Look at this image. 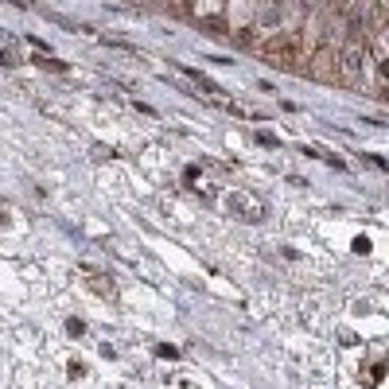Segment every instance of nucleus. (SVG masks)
<instances>
[{
    "mask_svg": "<svg viewBox=\"0 0 389 389\" xmlns=\"http://www.w3.org/2000/svg\"><path fill=\"white\" fill-rule=\"evenodd\" d=\"M257 55H265L273 67H280V70H304L308 74V47H304V39H300V32H280V35H273V39H265V43L257 47Z\"/></svg>",
    "mask_w": 389,
    "mask_h": 389,
    "instance_id": "f257e3e1",
    "label": "nucleus"
},
{
    "mask_svg": "<svg viewBox=\"0 0 389 389\" xmlns=\"http://www.w3.org/2000/svg\"><path fill=\"white\" fill-rule=\"evenodd\" d=\"M187 20L206 35H230V0H187Z\"/></svg>",
    "mask_w": 389,
    "mask_h": 389,
    "instance_id": "f03ea898",
    "label": "nucleus"
},
{
    "mask_svg": "<svg viewBox=\"0 0 389 389\" xmlns=\"http://www.w3.org/2000/svg\"><path fill=\"white\" fill-rule=\"evenodd\" d=\"M222 206L237 222H265V202L257 199V195H249L245 187H230L222 195Z\"/></svg>",
    "mask_w": 389,
    "mask_h": 389,
    "instance_id": "7ed1b4c3",
    "label": "nucleus"
},
{
    "mask_svg": "<svg viewBox=\"0 0 389 389\" xmlns=\"http://www.w3.org/2000/svg\"><path fill=\"white\" fill-rule=\"evenodd\" d=\"M308 74L315 82H339V47L335 43H319L308 55Z\"/></svg>",
    "mask_w": 389,
    "mask_h": 389,
    "instance_id": "20e7f679",
    "label": "nucleus"
},
{
    "mask_svg": "<svg viewBox=\"0 0 389 389\" xmlns=\"http://www.w3.org/2000/svg\"><path fill=\"white\" fill-rule=\"evenodd\" d=\"M374 94H378L381 101H389V55H381L378 63H374Z\"/></svg>",
    "mask_w": 389,
    "mask_h": 389,
    "instance_id": "39448f33",
    "label": "nucleus"
},
{
    "mask_svg": "<svg viewBox=\"0 0 389 389\" xmlns=\"http://www.w3.org/2000/svg\"><path fill=\"white\" fill-rule=\"evenodd\" d=\"M32 63H35V67H43V70H67V63H55V58H43V55L32 58Z\"/></svg>",
    "mask_w": 389,
    "mask_h": 389,
    "instance_id": "423d86ee",
    "label": "nucleus"
},
{
    "mask_svg": "<svg viewBox=\"0 0 389 389\" xmlns=\"http://www.w3.org/2000/svg\"><path fill=\"white\" fill-rule=\"evenodd\" d=\"M94 288H98L101 296H113V284H105V277H94Z\"/></svg>",
    "mask_w": 389,
    "mask_h": 389,
    "instance_id": "0eeeda50",
    "label": "nucleus"
},
{
    "mask_svg": "<svg viewBox=\"0 0 389 389\" xmlns=\"http://www.w3.org/2000/svg\"><path fill=\"white\" fill-rule=\"evenodd\" d=\"M70 378H86V362H70Z\"/></svg>",
    "mask_w": 389,
    "mask_h": 389,
    "instance_id": "6e6552de",
    "label": "nucleus"
},
{
    "mask_svg": "<svg viewBox=\"0 0 389 389\" xmlns=\"http://www.w3.org/2000/svg\"><path fill=\"white\" fill-rule=\"evenodd\" d=\"M378 39H381V51H385V55H389V20H385V27H381V32H378Z\"/></svg>",
    "mask_w": 389,
    "mask_h": 389,
    "instance_id": "1a4fd4ad",
    "label": "nucleus"
},
{
    "mask_svg": "<svg viewBox=\"0 0 389 389\" xmlns=\"http://www.w3.org/2000/svg\"><path fill=\"white\" fill-rule=\"evenodd\" d=\"M67 331H70V335H82V331H86V323H82V319H70Z\"/></svg>",
    "mask_w": 389,
    "mask_h": 389,
    "instance_id": "9d476101",
    "label": "nucleus"
},
{
    "mask_svg": "<svg viewBox=\"0 0 389 389\" xmlns=\"http://www.w3.org/2000/svg\"><path fill=\"white\" fill-rule=\"evenodd\" d=\"M354 249L358 253H370V237H354Z\"/></svg>",
    "mask_w": 389,
    "mask_h": 389,
    "instance_id": "9b49d317",
    "label": "nucleus"
},
{
    "mask_svg": "<svg viewBox=\"0 0 389 389\" xmlns=\"http://www.w3.org/2000/svg\"><path fill=\"white\" fill-rule=\"evenodd\" d=\"M374 4H378V12H381V16H389V0H374Z\"/></svg>",
    "mask_w": 389,
    "mask_h": 389,
    "instance_id": "f8f14e48",
    "label": "nucleus"
}]
</instances>
